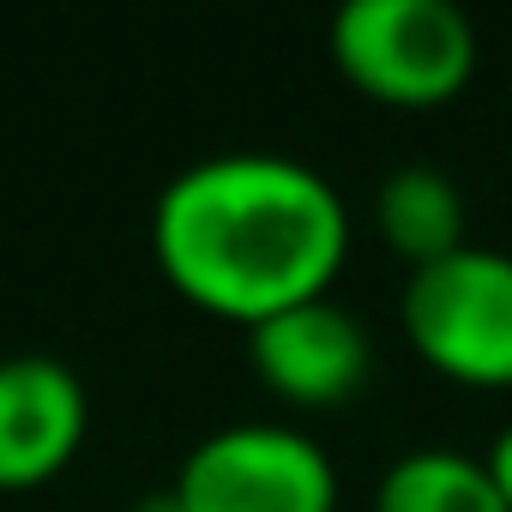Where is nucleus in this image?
<instances>
[{
    "label": "nucleus",
    "mask_w": 512,
    "mask_h": 512,
    "mask_svg": "<svg viewBox=\"0 0 512 512\" xmlns=\"http://www.w3.org/2000/svg\"><path fill=\"white\" fill-rule=\"evenodd\" d=\"M151 253L193 308L260 326L332 290L350 253V205L308 157L229 145L157 187Z\"/></svg>",
    "instance_id": "1"
},
{
    "label": "nucleus",
    "mask_w": 512,
    "mask_h": 512,
    "mask_svg": "<svg viewBox=\"0 0 512 512\" xmlns=\"http://www.w3.org/2000/svg\"><path fill=\"white\" fill-rule=\"evenodd\" d=\"M338 73L392 109L452 103L476 73V25L458 0H344L332 13Z\"/></svg>",
    "instance_id": "2"
},
{
    "label": "nucleus",
    "mask_w": 512,
    "mask_h": 512,
    "mask_svg": "<svg viewBox=\"0 0 512 512\" xmlns=\"http://www.w3.org/2000/svg\"><path fill=\"white\" fill-rule=\"evenodd\" d=\"M398 326L416 356L464 386H512V253L464 241L416 266L398 296Z\"/></svg>",
    "instance_id": "3"
},
{
    "label": "nucleus",
    "mask_w": 512,
    "mask_h": 512,
    "mask_svg": "<svg viewBox=\"0 0 512 512\" xmlns=\"http://www.w3.org/2000/svg\"><path fill=\"white\" fill-rule=\"evenodd\" d=\"M181 512H338L332 452L290 422H229L187 446Z\"/></svg>",
    "instance_id": "4"
},
{
    "label": "nucleus",
    "mask_w": 512,
    "mask_h": 512,
    "mask_svg": "<svg viewBox=\"0 0 512 512\" xmlns=\"http://www.w3.org/2000/svg\"><path fill=\"white\" fill-rule=\"evenodd\" d=\"M247 362L278 398L308 404V410H332L368 386L374 344H368V326L344 302L308 296L296 308L266 314L260 326H247Z\"/></svg>",
    "instance_id": "5"
},
{
    "label": "nucleus",
    "mask_w": 512,
    "mask_h": 512,
    "mask_svg": "<svg viewBox=\"0 0 512 512\" xmlns=\"http://www.w3.org/2000/svg\"><path fill=\"white\" fill-rule=\"evenodd\" d=\"M91 428L85 380L61 356H0V494L61 476Z\"/></svg>",
    "instance_id": "6"
},
{
    "label": "nucleus",
    "mask_w": 512,
    "mask_h": 512,
    "mask_svg": "<svg viewBox=\"0 0 512 512\" xmlns=\"http://www.w3.org/2000/svg\"><path fill=\"white\" fill-rule=\"evenodd\" d=\"M374 223L380 241L398 253V260L434 266L452 247H464L470 217H464V187L440 169V163H398L392 175H380L374 187Z\"/></svg>",
    "instance_id": "7"
},
{
    "label": "nucleus",
    "mask_w": 512,
    "mask_h": 512,
    "mask_svg": "<svg viewBox=\"0 0 512 512\" xmlns=\"http://www.w3.org/2000/svg\"><path fill=\"white\" fill-rule=\"evenodd\" d=\"M374 512H506L488 464L464 446H410L374 482Z\"/></svg>",
    "instance_id": "8"
},
{
    "label": "nucleus",
    "mask_w": 512,
    "mask_h": 512,
    "mask_svg": "<svg viewBox=\"0 0 512 512\" xmlns=\"http://www.w3.org/2000/svg\"><path fill=\"white\" fill-rule=\"evenodd\" d=\"M482 464H488V476H494V488H500V500H506V512H512V422L488 440Z\"/></svg>",
    "instance_id": "9"
},
{
    "label": "nucleus",
    "mask_w": 512,
    "mask_h": 512,
    "mask_svg": "<svg viewBox=\"0 0 512 512\" xmlns=\"http://www.w3.org/2000/svg\"><path fill=\"white\" fill-rule=\"evenodd\" d=\"M127 512H181V494H175V488L163 482V488H145V494H139V500H133Z\"/></svg>",
    "instance_id": "10"
}]
</instances>
